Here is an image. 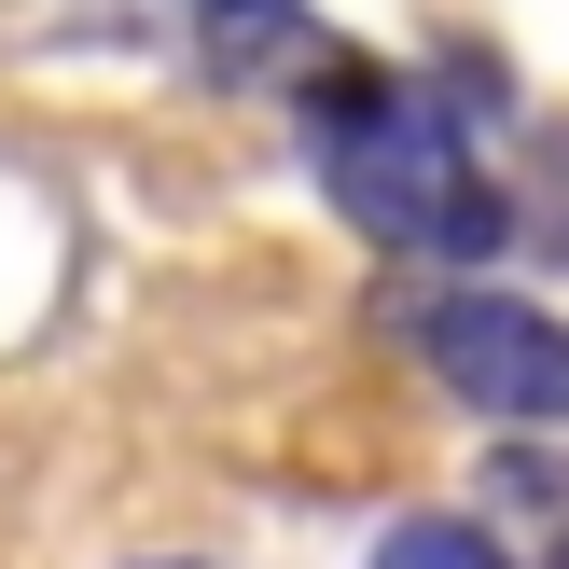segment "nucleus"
I'll return each mask as SVG.
<instances>
[{
    "instance_id": "obj_1",
    "label": "nucleus",
    "mask_w": 569,
    "mask_h": 569,
    "mask_svg": "<svg viewBox=\"0 0 569 569\" xmlns=\"http://www.w3.org/2000/svg\"><path fill=\"white\" fill-rule=\"evenodd\" d=\"M306 139H320V181L361 237L389 250H431V264H487L515 237V194L459 153V111L431 83H376V70H333L306 98Z\"/></svg>"
},
{
    "instance_id": "obj_2",
    "label": "nucleus",
    "mask_w": 569,
    "mask_h": 569,
    "mask_svg": "<svg viewBox=\"0 0 569 569\" xmlns=\"http://www.w3.org/2000/svg\"><path fill=\"white\" fill-rule=\"evenodd\" d=\"M417 348L500 431H569V320L515 292H417Z\"/></svg>"
},
{
    "instance_id": "obj_3",
    "label": "nucleus",
    "mask_w": 569,
    "mask_h": 569,
    "mask_svg": "<svg viewBox=\"0 0 569 569\" xmlns=\"http://www.w3.org/2000/svg\"><path fill=\"white\" fill-rule=\"evenodd\" d=\"M361 569H500L487 528H459V515H403V528H376V556Z\"/></svg>"
},
{
    "instance_id": "obj_4",
    "label": "nucleus",
    "mask_w": 569,
    "mask_h": 569,
    "mask_svg": "<svg viewBox=\"0 0 569 569\" xmlns=\"http://www.w3.org/2000/svg\"><path fill=\"white\" fill-rule=\"evenodd\" d=\"M209 14H222V28H237V14H292V0H209Z\"/></svg>"
},
{
    "instance_id": "obj_5",
    "label": "nucleus",
    "mask_w": 569,
    "mask_h": 569,
    "mask_svg": "<svg viewBox=\"0 0 569 569\" xmlns=\"http://www.w3.org/2000/svg\"><path fill=\"white\" fill-rule=\"evenodd\" d=\"M139 569H209V556H139Z\"/></svg>"
},
{
    "instance_id": "obj_6",
    "label": "nucleus",
    "mask_w": 569,
    "mask_h": 569,
    "mask_svg": "<svg viewBox=\"0 0 569 569\" xmlns=\"http://www.w3.org/2000/svg\"><path fill=\"white\" fill-rule=\"evenodd\" d=\"M556 569H569V556H556Z\"/></svg>"
}]
</instances>
